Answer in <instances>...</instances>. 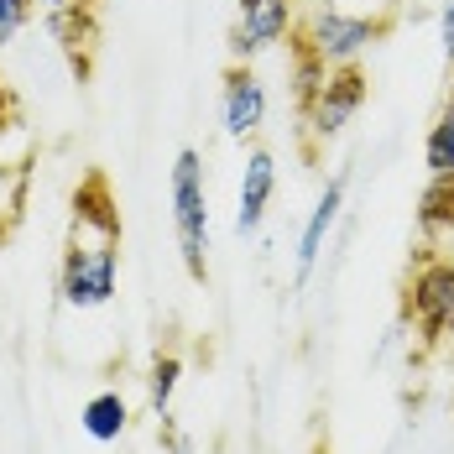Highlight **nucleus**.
<instances>
[{"mask_svg": "<svg viewBox=\"0 0 454 454\" xmlns=\"http://www.w3.org/2000/svg\"><path fill=\"white\" fill-rule=\"evenodd\" d=\"M121 282V209L105 173L74 188L68 204V246L58 267V293L68 309H105Z\"/></svg>", "mask_w": 454, "mask_h": 454, "instance_id": "nucleus-1", "label": "nucleus"}, {"mask_svg": "<svg viewBox=\"0 0 454 454\" xmlns=\"http://www.w3.org/2000/svg\"><path fill=\"white\" fill-rule=\"evenodd\" d=\"M403 318H412L423 356L454 345V251H434V246L418 251L403 287Z\"/></svg>", "mask_w": 454, "mask_h": 454, "instance_id": "nucleus-2", "label": "nucleus"}, {"mask_svg": "<svg viewBox=\"0 0 454 454\" xmlns=\"http://www.w3.org/2000/svg\"><path fill=\"white\" fill-rule=\"evenodd\" d=\"M173 235L193 282H209V193H204V157L183 146L173 157Z\"/></svg>", "mask_w": 454, "mask_h": 454, "instance_id": "nucleus-3", "label": "nucleus"}, {"mask_svg": "<svg viewBox=\"0 0 454 454\" xmlns=\"http://www.w3.org/2000/svg\"><path fill=\"white\" fill-rule=\"evenodd\" d=\"M387 27H392L387 16H356V11H340V5H324L318 0L298 32L309 37V47H314L329 68H340V63H361V52L371 43H381Z\"/></svg>", "mask_w": 454, "mask_h": 454, "instance_id": "nucleus-4", "label": "nucleus"}, {"mask_svg": "<svg viewBox=\"0 0 454 454\" xmlns=\"http://www.w3.org/2000/svg\"><path fill=\"white\" fill-rule=\"evenodd\" d=\"M365 94H371V79H365L361 63H340V68H329L324 90H318L314 105L303 110V121H309V152L329 146V141L340 137L356 115H361Z\"/></svg>", "mask_w": 454, "mask_h": 454, "instance_id": "nucleus-5", "label": "nucleus"}, {"mask_svg": "<svg viewBox=\"0 0 454 454\" xmlns=\"http://www.w3.org/2000/svg\"><path fill=\"white\" fill-rule=\"evenodd\" d=\"M293 27H298V0H240L235 5V32H230L235 63H251L256 52L293 37Z\"/></svg>", "mask_w": 454, "mask_h": 454, "instance_id": "nucleus-6", "label": "nucleus"}, {"mask_svg": "<svg viewBox=\"0 0 454 454\" xmlns=\"http://www.w3.org/2000/svg\"><path fill=\"white\" fill-rule=\"evenodd\" d=\"M220 115H225L230 141H251L267 126V84L256 79L251 63H230L220 79Z\"/></svg>", "mask_w": 454, "mask_h": 454, "instance_id": "nucleus-7", "label": "nucleus"}, {"mask_svg": "<svg viewBox=\"0 0 454 454\" xmlns=\"http://www.w3.org/2000/svg\"><path fill=\"white\" fill-rule=\"evenodd\" d=\"M277 193V157L267 146H251L246 152V173H240V204H235V230L240 235H256L267 209H272Z\"/></svg>", "mask_w": 454, "mask_h": 454, "instance_id": "nucleus-8", "label": "nucleus"}, {"mask_svg": "<svg viewBox=\"0 0 454 454\" xmlns=\"http://www.w3.org/2000/svg\"><path fill=\"white\" fill-rule=\"evenodd\" d=\"M345 188H350V173H334V178L324 183L314 215H309V225H303V235H298V272H293V282H298V287H303V282H309V272L318 267V251H324L329 230H334L340 209H345Z\"/></svg>", "mask_w": 454, "mask_h": 454, "instance_id": "nucleus-9", "label": "nucleus"}, {"mask_svg": "<svg viewBox=\"0 0 454 454\" xmlns=\"http://www.w3.org/2000/svg\"><path fill=\"white\" fill-rule=\"evenodd\" d=\"M47 32L58 37V47L68 52L74 74L90 79V58L99 47V21H94V5H74V11H47Z\"/></svg>", "mask_w": 454, "mask_h": 454, "instance_id": "nucleus-10", "label": "nucleus"}, {"mask_svg": "<svg viewBox=\"0 0 454 454\" xmlns=\"http://www.w3.org/2000/svg\"><path fill=\"white\" fill-rule=\"evenodd\" d=\"M79 428L90 434L94 444H121V434L131 428V408H126V397L110 387V392H94L90 403L79 408Z\"/></svg>", "mask_w": 454, "mask_h": 454, "instance_id": "nucleus-11", "label": "nucleus"}, {"mask_svg": "<svg viewBox=\"0 0 454 454\" xmlns=\"http://www.w3.org/2000/svg\"><path fill=\"white\" fill-rule=\"evenodd\" d=\"M287 58H293V90H298V110H309L314 105V94L324 90V79H329V63L318 58L309 37L293 27V37H287Z\"/></svg>", "mask_w": 454, "mask_h": 454, "instance_id": "nucleus-12", "label": "nucleus"}, {"mask_svg": "<svg viewBox=\"0 0 454 454\" xmlns=\"http://www.w3.org/2000/svg\"><path fill=\"white\" fill-rule=\"evenodd\" d=\"M418 230H423L428 246H434L439 235L454 240V178H428L423 204H418Z\"/></svg>", "mask_w": 454, "mask_h": 454, "instance_id": "nucleus-13", "label": "nucleus"}, {"mask_svg": "<svg viewBox=\"0 0 454 454\" xmlns=\"http://www.w3.org/2000/svg\"><path fill=\"white\" fill-rule=\"evenodd\" d=\"M423 168H428V178H454V94L444 99V110H439L434 126H428Z\"/></svg>", "mask_w": 454, "mask_h": 454, "instance_id": "nucleus-14", "label": "nucleus"}, {"mask_svg": "<svg viewBox=\"0 0 454 454\" xmlns=\"http://www.w3.org/2000/svg\"><path fill=\"white\" fill-rule=\"evenodd\" d=\"M178 376H183V361L173 356V350H162V356L152 361V376H146V408L157 412V418H168V408H173Z\"/></svg>", "mask_w": 454, "mask_h": 454, "instance_id": "nucleus-15", "label": "nucleus"}, {"mask_svg": "<svg viewBox=\"0 0 454 454\" xmlns=\"http://www.w3.org/2000/svg\"><path fill=\"white\" fill-rule=\"evenodd\" d=\"M37 5H43V0H0V47L16 43V37L27 32V21H32Z\"/></svg>", "mask_w": 454, "mask_h": 454, "instance_id": "nucleus-16", "label": "nucleus"}, {"mask_svg": "<svg viewBox=\"0 0 454 454\" xmlns=\"http://www.w3.org/2000/svg\"><path fill=\"white\" fill-rule=\"evenodd\" d=\"M16 126H21V105H16V94L5 90V79H0V137L16 131Z\"/></svg>", "mask_w": 454, "mask_h": 454, "instance_id": "nucleus-17", "label": "nucleus"}, {"mask_svg": "<svg viewBox=\"0 0 454 454\" xmlns=\"http://www.w3.org/2000/svg\"><path fill=\"white\" fill-rule=\"evenodd\" d=\"M439 43H444V63H454V0H444L439 11Z\"/></svg>", "mask_w": 454, "mask_h": 454, "instance_id": "nucleus-18", "label": "nucleus"}, {"mask_svg": "<svg viewBox=\"0 0 454 454\" xmlns=\"http://www.w3.org/2000/svg\"><path fill=\"white\" fill-rule=\"evenodd\" d=\"M74 5H99V0H43V11H74Z\"/></svg>", "mask_w": 454, "mask_h": 454, "instance_id": "nucleus-19", "label": "nucleus"}, {"mask_svg": "<svg viewBox=\"0 0 454 454\" xmlns=\"http://www.w3.org/2000/svg\"><path fill=\"white\" fill-rule=\"evenodd\" d=\"M5 188H21V173H16V168H5V162H0V193H5Z\"/></svg>", "mask_w": 454, "mask_h": 454, "instance_id": "nucleus-20", "label": "nucleus"}, {"mask_svg": "<svg viewBox=\"0 0 454 454\" xmlns=\"http://www.w3.org/2000/svg\"><path fill=\"white\" fill-rule=\"evenodd\" d=\"M168 444H173V454H193V444H188L183 434H173V428H168Z\"/></svg>", "mask_w": 454, "mask_h": 454, "instance_id": "nucleus-21", "label": "nucleus"}]
</instances>
